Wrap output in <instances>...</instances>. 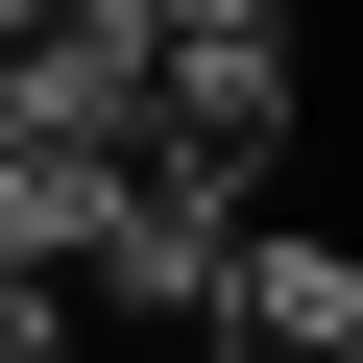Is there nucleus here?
<instances>
[{
  "label": "nucleus",
  "instance_id": "2",
  "mask_svg": "<svg viewBox=\"0 0 363 363\" xmlns=\"http://www.w3.org/2000/svg\"><path fill=\"white\" fill-rule=\"evenodd\" d=\"M218 339H267V363H363V242H339V218H242Z\"/></svg>",
  "mask_w": 363,
  "mask_h": 363
},
{
  "label": "nucleus",
  "instance_id": "3",
  "mask_svg": "<svg viewBox=\"0 0 363 363\" xmlns=\"http://www.w3.org/2000/svg\"><path fill=\"white\" fill-rule=\"evenodd\" d=\"M73 315H97V291H73V267H25V242H0V363H49V339H73Z\"/></svg>",
  "mask_w": 363,
  "mask_h": 363
},
{
  "label": "nucleus",
  "instance_id": "1",
  "mask_svg": "<svg viewBox=\"0 0 363 363\" xmlns=\"http://www.w3.org/2000/svg\"><path fill=\"white\" fill-rule=\"evenodd\" d=\"M218 267H242V194H218V169H169V145H145L73 291H97V315H218Z\"/></svg>",
  "mask_w": 363,
  "mask_h": 363
}]
</instances>
